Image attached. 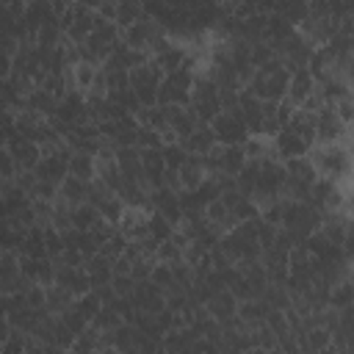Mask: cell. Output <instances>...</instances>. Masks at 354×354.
Returning <instances> with one entry per match:
<instances>
[{
	"instance_id": "obj_2",
	"label": "cell",
	"mask_w": 354,
	"mask_h": 354,
	"mask_svg": "<svg viewBox=\"0 0 354 354\" xmlns=\"http://www.w3.org/2000/svg\"><path fill=\"white\" fill-rule=\"evenodd\" d=\"M194 77H196V72L191 66L166 72L160 77V86H158V102L160 105H188Z\"/></svg>"
},
{
	"instance_id": "obj_22",
	"label": "cell",
	"mask_w": 354,
	"mask_h": 354,
	"mask_svg": "<svg viewBox=\"0 0 354 354\" xmlns=\"http://www.w3.org/2000/svg\"><path fill=\"white\" fill-rule=\"evenodd\" d=\"M354 304V288L348 282V277L337 279L332 288H329V296H326V307L332 310H343V307H351Z\"/></svg>"
},
{
	"instance_id": "obj_12",
	"label": "cell",
	"mask_w": 354,
	"mask_h": 354,
	"mask_svg": "<svg viewBox=\"0 0 354 354\" xmlns=\"http://www.w3.org/2000/svg\"><path fill=\"white\" fill-rule=\"evenodd\" d=\"M58 19L55 8H53V0H25V8H22V22L28 25L30 33H36L41 25Z\"/></svg>"
},
{
	"instance_id": "obj_20",
	"label": "cell",
	"mask_w": 354,
	"mask_h": 354,
	"mask_svg": "<svg viewBox=\"0 0 354 354\" xmlns=\"http://www.w3.org/2000/svg\"><path fill=\"white\" fill-rule=\"evenodd\" d=\"M102 221V216L97 213V207L91 202H80V205H72L69 207V224L75 230H91Z\"/></svg>"
},
{
	"instance_id": "obj_19",
	"label": "cell",
	"mask_w": 354,
	"mask_h": 354,
	"mask_svg": "<svg viewBox=\"0 0 354 354\" xmlns=\"http://www.w3.org/2000/svg\"><path fill=\"white\" fill-rule=\"evenodd\" d=\"M177 177H180V188H194L199 185L207 171H205V163H202V155H191L180 169H177Z\"/></svg>"
},
{
	"instance_id": "obj_10",
	"label": "cell",
	"mask_w": 354,
	"mask_h": 354,
	"mask_svg": "<svg viewBox=\"0 0 354 354\" xmlns=\"http://www.w3.org/2000/svg\"><path fill=\"white\" fill-rule=\"evenodd\" d=\"M53 285H58L61 290H66L72 299L86 293L91 285H88V277L83 271V266H58L55 263V277H53Z\"/></svg>"
},
{
	"instance_id": "obj_23",
	"label": "cell",
	"mask_w": 354,
	"mask_h": 354,
	"mask_svg": "<svg viewBox=\"0 0 354 354\" xmlns=\"http://www.w3.org/2000/svg\"><path fill=\"white\" fill-rule=\"evenodd\" d=\"M94 207H97V213L102 216V221H111V224H116V221L122 218V213H124V202L119 199L116 191H108L100 202H94Z\"/></svg>"
},
{
	"instance_id": "obj_30",
	"label": "cell",
	"mask_w": 354,
	"mask_h": 354,
	"mask_svg": "<svg viewBox=\"0 0 354 354\" xmlns=\"http://www.w3.org/2000/svg\"><path fill=\"white\" fill-rule=\"evenodd\" d=\"M111 285H113V290L119 293V296H127L130 290H133V285H136V279L124 271V274H113V279H111Z\"/></svg>"
},
{
	"instance_id": "obj_8",
	"label": "cell",
	"mask_w": 354,
	"mask_h": 354,
	"mask_svg": "<svg viewBox=\"0 0 354 354\" xmlns=\"http://www.w3.org/2000/svg\"><path fill=\"white\" fill-rule=\"evenodd\" d=\"M6 149L11 152V158H14V163H17V171H30V169L39 163V158H41V147H39L36 141L19 136L17 130L8 136Z\"/></svg>"
},
{
	"instance_id": "obj_3",
	"label": "cell",
	"mask_w": 354,
	"mask_h": 354,
	"mask_svg": "<svg viewBox=\"0 0 354 354\" xmlns=\"http://www.w3.org/2000/svg\"><path fill=\"white\" fill-rule=\"evenodd\" d=\"M160 77L163 72L152 64V58H147L144 64L133 66L127 72V80H130V88L133 94L138 97L141 105H158V86H160Z\"/></svg>"
},
{
	"instance_id": "obj_5",
	"label": "cell",
	"mask_w": 354,
	"mask_h": 354,
	"mask_svg": "<svg viewBox=\"0 0 354 354\" xmlns=\"http://www.w3.org/2000/svg\"><path fill=\"white\" fill-rule=\"evenodd\" d=\"M210 130H213L216 144H243V141L249 138L246 124H243L232 111H218V113L210 119Z\"/></svg>"
},
{
	"instance_id": "obj_13",
	"label": "cell",
	"mask_w": 354,
	"mask_h": 354,
	"mask_svg": "<svg viewBox=\"0 0 354 354\" xmlns=\"http://www.w3.org/2000/svg\"><path fill=\"white\" fill-rule=\"evenodd\" d=\"M55 102H58V97H55L53 91H47L44 86H33V88L25 94V100H22V111H30V113H36V116L50 119L53 111H55Z\"/></svg>"
},
{
	"instance_id": "obj_14",
	"label": "cell",
	"mask_w": 354,
	"mask_h": 354,
	"mask_svg": "<svg viewBox=\"0 0 354 354\" xmlns=\"http://www.w3.org/2000/svg\"><path fill=\"white\" fill-rule=\"evenodd\" d=\"M205 310L210 313V318H216L218 324L221 321H230L235 318V310H238V299L224 288V290H216L207 301H205Z\"/></svg>"
},
{
	"instance_id": "obj_18",
	"label": "cell",
	"mask_w": 354,
	"mask_h": 354,
	"mask_svg": "<svg viewBox=\"0 0 354 354\" xmlns=\"http://www.w3.org/2000/svg\"><path fill=\"white\" fill-rule=\"evenodd\" d=\"M183 147H185L191 155H207V152L216 147V138H213L210 124H196V130L183 141Z\"/></svg>"
},
{
	"instance_id": "obj_15",
	"label": "cell",
	"mask_w": 354,
	"mask_h": 354,
	"mask_svg": "<svg viewBox=\"0 0 354 354\" xmlns=\"http://www.w3.org/2000/svg\"><path fill=\"white\" fill-rule=\"evenodd\" d=\"M86 196H88V180H80V177L66 174V177L58 183V199L66 202L69 207L86 202Z\"/></svg>"
},
{
	"instance_id": "obj_21",
	"label": "cell",
	"mask_w": 354,
	"mask_h": 354,
	"mask_svg": "<svg viewBox=\"0 0 354 354\" xmlns=\"http://www.w3.org/2000/svg\"><path fill=\"white\" fill-rule=\"evenodd\" d=\"M141 17H144L141 0H113V22L119 25V30H124L127 25H133Z\"/></svg>"
},
{
	"instance_id": "obj_26",
	"label": "cell",
	"mask_w": 354,
	"mask_h": 354,
	"mask_svg": "<svg viewBox=\"0 0 354 354\" xmlns=\"http://www.w3.org/2000/svg\"><path fill=\"white\" fill-rule=\"evenodd\" d=\"M149 282L158 285L163 293H166L169 288H174V271H171V263H160V260H155V263H152V271H149Z\"/></svg>"
},
{
	"instance_id": "obj_17",
	"label": "cell",
	"mask_w": 354,
	"mask_h": 354,
	"mask_svg": "<svg viewBox=\"0 0 354 354\" xmlns=\"http://www.w3.org/2000/svg\"><path fill=\"white\" fill-rule=\"evenodd\" d=\"M274 14L282 17L285 22H290L293 28H299L310 17V6H307V0H277Z\"/></svg>"
},
{
	"instance_id": "obj_25",
	"label": "cell",
	"mask_w": 354,
	"mask_h": 354,
	"mask_svg": "<svg viewBox=\"0 0 354 354\" xmlns=\"http://www.w3.org/2000/svg\"><path fill=\"white\" fill-rule=\"evenodd\" d=\"M160 152H163V163H166V169H174V171L191 158V152L183 147V141H163Z\"/></svg>"
},
{
	"instance_id": "obj_28",
	"label": "cell",
	"mask_w": 354,
	"mask_h": 354,
	"mask_svg": "<svg viewBox=\"0 0 354 354\" xmlns=\"http://www.w3.org/2000/svg\"><path fill=\"white\" fill-rule=\"evenodd\" d=\"M108 97H111L122 111H127V113H136V111L141 108V102H138V97L133 94V88H130V86L113 88V91H108Z\"/></svg>"
},
{
	"instance_id": "obj_31",
	"label": "cell",
	"mask_w": 354,
	"mask_h": 354,
	"mask_svg": "<svg viewBox=\"0 0 354 354\" xmlns=\"http://www.w3.org/2000/svg\"><path fill=\"white\" fill-rule=\"evenodd\" d=\"M11 335V324H8V318L6 315H0V346L6 343V337Z\"/></svg>"
},
{
	"instance_id": "obj_4",
	"label": "cell",
	"mask_w": 354,
	"mask_h": 354,
	"mask_svg": "<svg viewBox=\"0 0 354 354\" xmlns=\"http://www.w3.org/2000/svg\"><path fill=\"white\" fill-rule=\"evenodd\" d=\"M332 141L348 144V122H343L337 111L324 102L315 111V144H332Z\"/></svg>"
},
{
	"instance_id": "obj_24",
	"label": "cell",
	"mask_w": 354,
	"mask_h": 354,
	"mask_svg": "<svg viewBox=\"0 0 354 354\" xmlns=\"http://www.w3.org/2000/svg\"><path fill=\"white\" fill-rule=\"evenodd\" d=\"M177 232V227L169 221V218H163L160 213H147V235L155 241V243H160V241H169L171 235Z\"/></svg>"
},
{
	"instance_id": "obj_1",
	"label": "cell",
	"mask_w": 354,
	"mask_h": 354,
	"mask_svg": "<svg viewBox=\"0 0 354 354\" xmlns=\"http://www.w3.org/2000/svg\"><path fill=\"white\" fill-rule=\"evenodd\" d=\"M307 160L313 163L318 177H326L332 183H348L351 174V155L348 144L332 141V144H313L307 149Z\"/></svg>"
},
{
	"instance_id": "obj_11",
	"label": "cell",
	"mask_w": 354,
	"mask_h": 354,
	"mask_svg": "<svg viewBox=\"0 0 354 354\" xmlns=\"http://www.w3.org/2000/svg\"><path fill=\"white\" fill-rule=\"evenodd\" d=\"M19 274L28 277L30 282L53 285V277H55V260H53V257H19Z\"/></svg>"
},
{
	"instance_id": "obj_6",
	"label": "cell",
	"mask_w": 354,
	"mask_h": 354,
	"mask_svg": "<svg viewBox=\"0 0 354 354\" xmlns=\"http://www.w3.org/2000/svg\"><path fill=\"white\" fill-rule=\"evenodd\" d=\"M160 33H163V30H160V25H158L155 19L141 17V19H136L133 25H127V28L122 30V41H124L127 47L141 50V53L149 55V47H152V41H155Z\"/></svg>"
},
{
	"instance_id": "obj_29",
	"label": "cell",
	"mask_w": 354,
	"mask_h": 354,
	"mask_svg": "<svg viewBox=\"0 0 354 354\" xmlns=\"http://www.w3.org/2000/svg\"><path fill=\"white\" fill-rule=\"evenodd\" d=\"M17 174V163L11 158V152L6 147H0V180H14Z\"/></svg>"
},
{
	"instance_id": "obj_27",
	"label": "cell",
	"mask_w": 354,
	"mask_h": 354,
	"mask_svg": "<svg viewBox=\"0 0 354 354\" xmlns=\"http://www.w3.org/2000/svg\"><path fill=\"white\" fill-rule=\"evenodd\" d=\"M72 304V296L66 293V290H61L58 285H47V301H44V310L47 313H53V315H58L64 307H69Z\"/></svg>"
},
{
	"instance_id": "obj_7",
	"label": "cell",
	"mask_w": 354,
	"mask_h": 354,
	"mask_svg": "<svg viewBox=\"0 0 354 354\" xmlns=\"http://www.w3.org/2000/svg\"><path fill=\"white\" fill-rule=\"evenodd\" d=\"M271 155L277 158V160H290V158H301V155H307V149H310V144L299 136V133H293L290 127H279L271 138Z\"/></svg>"
},
{
	"instance_id": "obj_16",
	"label": "cell",
	"mask_w": 354,
	"mask_h": 354,
	"mask_svg": "<svg viewBox=\"0 0 354 354\" xmlns=\"http://www.w3.org/2000/svg\"><path fill=\"white\" fill-rule=\"evenodd\" d=\"M94 169H97V160L91 152H80V149H72L69 158H66V174L72 177H80V180H94Z\"/></svg>"
},
{
	"instance_id": "obj_9",
	"label": "cell",
	"mask_w": 354,
	"mask_h": 354,
	"mask_svg": "<svg viewBox=\"0 0 354 354\" xmlns=\"http://www.w3.org/2000/svg\"><path fill=\"white\" fill-rule=\"evenodd\" d=\"M315 83H318V80L313 77V72H310L307 66L290 69V72H288V91H285V100L299 108L307 97L315 94Z\"/></svg>"
}]
</instances>
